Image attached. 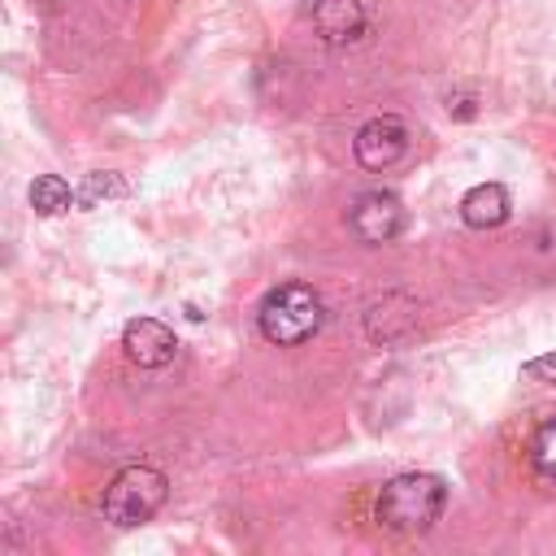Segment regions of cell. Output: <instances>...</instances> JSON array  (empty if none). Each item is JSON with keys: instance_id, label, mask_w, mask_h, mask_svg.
<instances>
[{"instance_id": "obj_6", "label": "cell", "mask_w": 556, "mask_h": 556, "mask_svg": "<svg viewBox=\"0 0 556 556\" xmlns=\"http://www.w3.org/2000/svg\"><path fill=\"white\" fill-rule=\"evenodd\" d=\"M122 348L139 369H161L178 352V334L161 317H130L122 330Z\"/></svg>"}, {"instance_id": "obj_8", "label": "cell", "mask_w": 556, "mask_h": 556, "mask_svg": "<svg viewBox=\"0 0 556 556\" xmlns=\"http://www.w3.org/2000/svg\"><path fill=\"white\" fill-rule=\"evenodd\" d=\"M413 326H417V300H408L400 291H391V295H382V300H374L365 308V334L374 343H382V348L387 343H400Z\"/></svg>"}, {"instance_id": "obj_2", "label": "cell", "mask_w": 556, "mask_h": 556, "mask_svg": "<svg viewBox=\"0 0 556 556\" xmlns=\"http://www.w3.org/2000/svg\"><path fill=\"white\" fill-rule=\"evenodd\" d=\"M256 326L274 348H300L326 326V304L308 282H278L265 291Z\"/></svg>"}, {"instance_id": "obj_10", "label": "cell", "mask_w": 556, "mask_h": 556, "mask_svg": "<svg viewBox=\"0 0 556 556\" xmlns=\"http://www.w3.org/2000/svg\"><path fill=\"white\" fill-rule=\"evenodd\" d=\"M78 204V191L61 178V174H39L35 182H30V208L39 213V217H61V213H70Z\"/></svg>"}, {"instance_id": "obj_7", "label": "cell", "mask_w": 556, "mask_h": 556, "mask_svg": "<svg viewBox=\"0 0 556 556\" xmlns=\"http://www.w3.org/2000/svg\"><path fill=\"white\" fill-rule=\"evenodd\" d=\"M313 30L326 48H348L369 30V13L361 0H317L313 4Z\"/></svg>"}, {"instance_id": "obj_12", "label": "cell", "mask_w": 556, "mask_h": 556, "mask_svg": "<svg viewBox=\"0 0 556 556\" xmlns=\"http://www.w3.org/2000/svg\"><path fill=\"white\" fill-rule=\"evenodd\" d=\"M122 195H126V178L113 174V169H91V174L78 182V204H83V208H91V204H100V200H122Z\"/></svg>"}, {"instance_id": "obj_9", "label": "cell", "mask_w": 556, "mask_h": 556, "mask_svg": "<svg viewBox=\"0 0 556 556\" xmlns=\"http://www.w3.org/2000/svg\"><path fill=\"white\" fill-rule=\"evenodd\" d=\"M508 213H513V195L504 182H478L460 195V222L473 230H495L508 222Z\"/></svg>"}, {"instance_id": "obj_14", "label": "cell", "mask_w": 556, "mask_h": 556, "mask_svg": "<svg viewBox=\"0 0 556 556\" xmlns=\"http://www.w3.org/2000/svg\"><path fill=\"white\" fill-rule=\"evenodd\" d=\"M447 113H456V117H473V100H469V96H465V100H456V104L447 100Z\"/></svg>"}, {"instance_id": "obj_4", "label": "cell", "mask_w": 556, "mask_h": 556, "mask_svg": "<svg viewBox=\"0 0 556 556\" xmlns=\"http://www.w3.org/2000/svg\"><path fill=\"white\" fill-rule=\"evenodd\" d=\"M408 213L400 204V195L391 191H361L352 204H348V230L369 243V248H382V243H395L400 230H404Z\"/></svg>"}, {"instance_id": "obj_13", "label": "cell", "mask_w": 556, "mask_h": 556, "mask_svg": "<svg viewBox=\"0 0 556 556\" xmlns=\"http://www.w3.org/2000/svg\"><path fill=\"white\" fill-rule=\"evenodd\" d=\"M521 378H530V382H547V387H556V352H543V356H534V361H526V365H521Z\"/></svg>"}, {"instance_id": "obj_11", "label": "cell", "mask_w": 556, "mask_h": 556, "mask_svg": "<svg viewBox=\"0 0 556 556\" xmlns=\"http://www.w3.org/2000/svg\"><path fill=\"white\" fill-rule=\"evenodd\" d=\"M530 469L543 486H556V417H547L530 439Z\"/></svg>"}, {"instance_id": "obj_3", "label": "cell", "mask_w": 556, "mask_h": 556, "mask_svg": "<svg viewBox=\"0 0 556 556\" xmlns=\"http://www.w3.org/2000/svg\"><path fill=\"white\" fill-rule=\"evenodd\" d=\"M169 495V478L152 465H126L113 473V482L104 486V500H100V513L109 526L117 530H130L139 521H152L161 513Z\"/></svg>"}, {"instance_id": "obj_1", "label": "cell", "mask_w": 556, "mask_h": 556, "mask_svg": "<svg viewBox=\"0 0 556 556\" xmlns=\"http://www.w3.org/2000/svg\"><path fill=\"white\" fill-rule=\"evenodd\" d=\"M447 504V486L434 473H395L391 482H382L374 517L382 530L391 534H426Z\"/></svg>"}, {"instance_id": "obj_5", "label": "cell", "mask_w": 556, "mask_h": 556, "mask_svg": "<svg viewBox=\"0 0 556 556\" xmlns=\"http://www.w3.org/2000/svg\"><path fill=\"white\" fill-rule=\"evenodd\" d=\"M408 152V126L395 117V113H378V117H369L361 130H356V139H352V156H356V165L361 169H391L400 156Z\"/></svg>"}]
</instances>
